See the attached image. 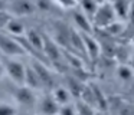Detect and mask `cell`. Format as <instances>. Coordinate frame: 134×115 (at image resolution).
<instances>
[{
	"mask_svg": "<svg viewBox=\"0 0 134 115\" xmlns=\"http://www.w3.org/2000/svg\"><path fill=\"white\" fill-rule=\"evenodd\" d=\"M43 53L45 59L48 60V65L53 66L55 69H61L64 65V56H62V49L51 39L49 36L43 34Z\"/></svg>",
	"mask_w": 134,
	"mask_h": 115,
	"instance_id": "1",
	"label": "cell"
},
{
	"mask_svg": "<svg viewBox=\"0 0 134 115\" xmlns=\"http://www.w3.org/2000/svg\"><path fill=\"white\" fill-rule=\"evenodd\" d=\"M3 71L9 75V78L13 80V83H16V86L23 85L25 82V65L20 60H16L13 58H3L0 60Z\"/></svg>",
	"mask_w": 134,
	"mask_h": 115,
	"instance_id": "2",
	"label": "cell"
},
{
	"mask_svg": "<svg viewBox=\"0 0 134 115\" xmlns=\"http://www.w3.org/2000/svg\"><path fill=\"white\" fill-rule=\"evenodd\" d=\"M114 19H115V14L113 12L111 3L102 2L98 4V9H97L95 14L92 17V26L95 25L99 29H105L108 25H111L114 22Z\"/></svg>",
	"mask_w": 134,
	"mask_h": 115,
	"instance_id": "3",
	"label": "cell"
},
{
	"mask_svg": "<svg viewBox=\"0 0 134 115\" xmlns=\"http://www.w3.org/2000/svg\"><path fill=\"white\" fill-rule=\"evenodd\" d=\"M0 52L4 58H15V56H25L26 52L23 50L18 40L9 34L0 33Z\"/></svg>",
	"mask_w": 134,
	"mask_h": 115,
	"instance_id": "4",
	"label": "cell"
},
{
	"mask_svg": "<svg viewBox=\"0 0 134 115\" xmlns=\"http://www.w3.org/2000/svg\"><path fill=\"white\" fill-rule=\"evenodd\" d=\"M36 12L33 2H27V0H13V2H7V10L6 13L12 17H22V16H29Z\"/></svg>",
	"mask_w": 134,
	"mask_h": 115,
	"instance_id": "5",
	"label": "cell"
},
{
	"mask_svg": "<svg viewBox=\"0 0 134 115\" xmlns=\"http://www.w3.org/2000/svg\"><path fill=\"white\" fill-rule=\"evenodd\" d=\"M12 95L15 98V101L22 106H26V108H32L36 104V94L35 91H32L30 88L25 85L16 86L12 89Z\"/></svg>",
	"mask_w": 134,
	"mask_h": 115,
	"instance_id": "6",
	"label": "cell"
},
{
	"mask_svg": "<svg viewBox=\"0 0 134 115\" xmlns=\"http://www.w3.org/2000/svg\"><path fill=\"white\" fill-rule=\"evenodd\" d=\"M30 66L36 72V75H38L42 88L43 89H53V76H52V72H51L49 66H46L45 63L39 62V60H35V59L32 60Z\"/></svg>",
	"mask_w": 134,
	"mask_h": 115,
	"instance_id": "7",
	"label": "cell"
},
{
	"mask_svg": "<svg viewBox=\"0 0 134 115\" xmlns=\"http://www.w3.org/2000/svg\"><path fill=\"white\" fill-rule=\"evenodd\" d=\"M81 36H82V42H84L85 56H88L92 62H95V60L99 58V53H101V45L98 43L97 39H94L92 34L81 33Z\"/></svg>",
	"mask_w": 134,
	"mask_h": 115,
	"instance_id": "8",
	"label": "cell"
},
{
	"mask_svg": "<svg viewBox=\"0 0 134 115\" xmlns=\"http://www.w3.org/2000/svg\"><path fill=\"white\" fill-rule=\"evenodd\" d=\"M23 37L26 39V42L30 45V48L39 55H43L42 50H43V34L39 33L36 29H27L25 32Z\"/></svg>",
	"mask_w": 134,
	"mask_h": 115,
	"instance_id": "9",
	"label": "cell"
},
{
	"mask_svg": "<svg viewBox=\"0 0 134 115\" xmlns=\"http://www.w3.org/2000/svg\"><path fill=\"white\" fill-rule=\"evenodd\" d=\"M38 108H39V114L42 115H58V111H59V105L53 101L51 94H46L42 98Z\"/></svg>",
	"mask_w": 134,
	"mask_h": 115,
	"instance_id": "10",
	"label": "cell"
},
{
	"mask_svg": "<svg viewBox=\"0 0 134 115\" xmlns=\"http://www.w3.org/2000/svg\"><path fill=\"white\" fill-rule=\"evenodd\" d=\"M90 88L94 94V99H95V109H98L99 112H107L108 111V99L104 95L102 89L94 82L90 83Z\"/></svg>",
	"mask_w": 134,
	"mask_h": 115,
	"instance_id": "11",
	"label": "cell"
},
{
	"mask_svg": "<svg viewBox=\"0 0 134 115\" xmlns=\"http://www.w3.org/2000/svg\"><path fill=\"white\" fill-rule=\"evenodd\" d=\"M72 17H74V22H75L76 27H78L82 33L84 34H92V32H94L92 23H91V20L88 19L81 10H75Z\"/></svg>",
	"mask_w": 134,
	"mask_h": 115,
	"instance_id": "12",
	"label": "cell"
},
{
	"mask_svg": "<svg viewBox=\"0 0 134 115\" xmlns=\"http://www.w3.org/2000/svg\"><path fill=\"white\" fill-rule=\"evenodd\" d=\"M134 3L131 2H113L111 7L115 14V17H120L122 20H128V17L131 16V9H133Z\"/></svg>",
	"mask_w": 134,
	"mask_h": 115,
	"instance_id": "13",
	"label": "cell"
},
{
	"mask_svg": "<svg viewBox=\"0 0 134 115\" xmlns=\"http://www.w3.org/2000/svg\"><path fill=\"white\" fill-rule=\"evenodd\" d=\"M25 86L30 88L32 91H38V89H42V85H41V80H39L36 72L33 71L32 66H25V82H23Z\"/></svg>",
	"mask_w": 134,
	"mask_h": 115,
	"instance_id": "14",
	"label": "cell"
},
{
	"mask_svg": "<svg viewBox=\"0 0 134 115\" xmlns=\"http://www.w3.org/2000/svg\"><path fill=\"white\" fill-rule=\"evenodd\" d=\"M51 96L53 98V101H55L59 106L68 105L69 101H71V95H69V92H68V89L65 88V86H55V88L52 89V92H51Z\"/></svg>",
	"mask_w": 134,
	"mask_h": 115,
	"instance_id": "15",
	"label": "cell"
},
{
	"mask_svg": "<svg viewBox=\"0 0 134 115\" xmlns=\"http://www.w3.org/2000/svg\"><path fill=\"white\" fill-rule=\"evenodd\" d=\"M4 29L7 30L9 36H12V37H20V36H23L25 32H26L25 26L22 25L18 19H15V17H12V19L7 22V25H6Z\"/></svg>",
	"mask_w": 134,
	"mask_h": 115,
	"instance_id": "16",
	"label": "cell"
},
{
	"mask_svg": "<svg viewBox=\"0 0 134 115\" xmlns=\"http://www.w3.org/2000/svg\"><path fill=\"white\" fill-rule=\"evenodd\" d=\"M85 83L82 82L81 79H78L76 76H68V92H69L71 96H75V98H79L82 89H84Z\"/></svg>",
	"mask_w": 134,
	"mask_h": 115,
	"instance_id": "17",
	"label": "cell"
},
{
	"mask_svg": "<svg viewBox=\"0 0 134 115\" xmlns=\"http://www.w3.org/2000/svg\"><path fill=\"white\" fill-rule=\"evenodd\" d=\"M98 4H99V3H97V2H90V0H85V2L78 3V9L88 17V19L91 20V23H92V17H94V14H95L97 9H98Z\"/></svg>",
	"mask_w": 134,
	"mask_h": 115,
	"instance_id": "18",
	"label": "cell"
},
{
	"mask_svg": "<svg viewBox=\"0 0 134 115\" xmlns=\"http://www.w3.org/2000/svg\"><path fill=\"white\" fill-rule=\"evenodd\" d=\"M117 76L121 80H124V82H130V80L133 79V69L128 65H124V63H122V65H120L118 68H117Z\"/></svg>",
	"mask_w": 134,
	"mask_h": 115,
	"instance_id": "19",
	"label": "cell"
},
{
	"mask_svg": "<svg viewBox=\"0 0 134 115\" xmlns=\"http://www.w3.org/2000/svg\"><path fill=\"white\" fill-rule=\"evenodd\" d=\"M104 32H107V34H113V36H118V34H122L124 32V23L120 22H113L111 25H108L105 29H102Z\"/></svg>",
	"mask_w": 134,
	"mask_h": 115,
	"instance_id": "20",
	"label": "cell"
},
{
	"mask_svg": "<svg viewBox=\"0 0 134 115\" xmlns=\"http://www.w3.org/2000/svg\"><path fill=\"white\" fill-rule=\"evenodd\" d=\"M75 112H76V115H95V109L91 108L87 104L81 102V101H78V104H76Z\"/></svg>",
	"mask_w": 134,
	"mask_h": 115,
	"instance_id": "21",
	"label": "cell"
},
{
	"mask_svg": "<svg viewBox=\"0 0 134 115\" xmlns=\"http://www.w3.org/2000/svg\"><path fill=\"white\" fill-rule=\"evenodd\" d=\"M0 115H18V108L12 104L0 102Z\"/></svg>",
	"mask_w": 134,
	"mask_h": 115,
	"instance_id": "22",
	"label": "cell"
},
{
	"mask_svg": "<svg viewBox=\"0 0 134 115\" xmlns=\"http://www.w3.org/2000/svg\"><path fill=\"white\" fill-rule=\"evenodd\" d=\"M117 111H118V115H134L133 105L130 102H124V101L117 106Z\"/></svg>",
	"mask_w": 134,
	"mask_h": 115,
	"instance_id": "23",
	"label": "cell"
},
{
	"mask_svg": "<svg viewBox=\"0 0 134 115\" xmlns=\"http://www.w3.org/2000/svg\"><path fill=\"white\" fill-rule=\"evenodd\" d=\"M36 10H42V12H51L55 6L53 2H46V0H42V2H33Z\"/></svg>",
	"mask_w": 134,
	"mask_h": 115,
	"instance_id": "24",
	"label": "cell"
},
{
	"mask_svg": "<svg viewBox=\"0 0 134 115\" xmlns=\"http://www.w3.org/2000/svg\"><path fill=\"white\" fill-rule=\"evenodd\" d=\"M58 115H76L75 112V106L74 105H62L59 106V111H58Z\"/></svg>",
	"mask_w": 134,
	"mask_h": 115,
	"instance_id": "25",
	"label": "cell"
},
{
	"mask_svg": "<svg viewBox=\"0 0 134 115\" xmlns=\"http://www.w3.org/2000/svg\"><path fill=\"white\" fill-rule=\"evenodd\" d=\"M12 19V16L6 13V12H0V29H4L7 25V22Z\"/></svg>",
	"mask_w": 134,
	"mask_h": 115,
	"instance_id": "26",
	"label": "cell"
},
{
	"mask_svg": "<svg viewBox=\"0 0 134 115\" xmlns=\"http://www.w3.org/2000/svg\"><path fill=\"white\" fill-rule=\"evenodd\" d=\"M124 50H125V48H124V46H122V63H124L125 58H128L127 55H125V52H124ZM118 52H120V49L117 48V49H115V52H114V56H118Z\"/></svg>",
	"mask_w": 134,
	"mask_h": 115,
	"instance_id": "27",
	"label": "cell"
},
{
	"mask_svg": "<svg viewBox=\"0 0 134 115\" xmlns=\"http://www.w3.org/2000/svg\"><path fill=\"white\" fill-rule=\"evenodd\" d=\"M7 10V2L0 0V12H6Z\"/></svg>",
	"mask_w": 134,
	"mask_h": 115,
	"instance_id": "28",
	"label": "cell"
},
{
	"mask_svg": "<svg viewBox=\"0 0 134 115\" xmlns=\"http://www.w3.org/2000/svg\"><path fill=\"white\" fill-rule=\"evenodd\" d=\"M3 73H4V71H3V66H2V63H0V78L3 76Z\"/></svg>",
	"mask_w": 134,
	"mask_h": 115,
	"instance_id": "29",
	"label": "cell"
},
{
	"mask_svg": "<svg viewBox=\"0 0 134 115\" xmlns=\"http://www.w3.org/2000/svg\"><path fill=\"white\" fill-rule=\"evenodd\" d=\"M38 115H42V114H38Z\"/></svg>",
	"mask_w": 134,
	"mask_h": 115,
	"instance_id": "30",
	"label": "cell"
},
{
	"mask_svg": "<svg viewBox=\"0 0 134 115\" xmlns=\"http://www.w3.org/2000/svg\"><path fill=\"white\" fill-rule=\"evenodd\" d=\"M98 115H99V114H98Z\"/></svg>",
	"mask_w": 134,
	"mask_h": 115,
	"instance_id": "31",
	"label": "cell"
}]
</instances>
